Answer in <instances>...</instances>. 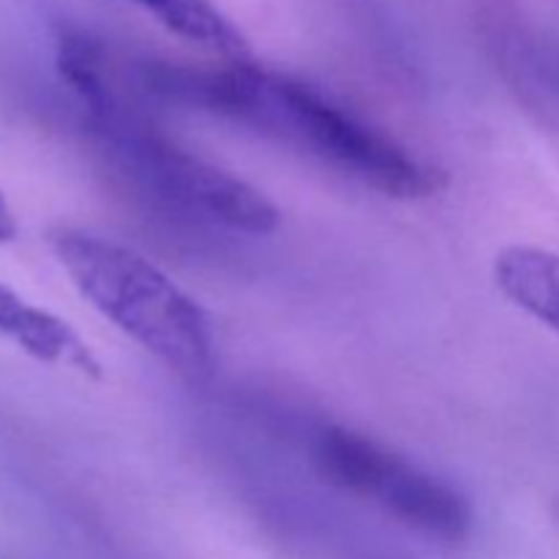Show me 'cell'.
<instances>
[{"label":"cell","mask_w":559,"mask_h":559,"mask_svg":"<svg viewBox=\"0 0 559 559\" xmlns=\"http://www.w3.org/2000/svg\"><path fill=\"white\" fill-rule=\"evenodd\" d=\"M557 519H559V506H557Z\"/></svg>","instance_id":"10"},{"label":"cell","mask_w":559,"mask_h":559,"mask_svg":"<svg viewBox=\"0 0 559 559\" xmlns=\"http://www.w3.org/2000/svg\"><path fill=\"white\" fill-rule=\"evenodd\" d=\"M16 235V224H14V216H11L9 205L3 202V197H0V240H11Z\"/></svg>","instance_id":"9"},{"label":"cell","mask_w":559,"mask_h":559,"mask_svg":"<svg viewBox=\"0 0 559 559\" xmlns=\"http://www.w3.org/2000/svg\"><path fill=\"white\" fill-rule=\"evenodd\" d=\"M60 74L76 93L87 134L109 167L156 205L229 233L267 235L278 227L276 205L238 175L205 162L156 129L120 87L102 44L69 33L58 47Z\"/></svg>","instance_id":"2"},{"label":"cell","mask_w":559,"mask_h":559,"mask_svg":"<svg viewBox=\"0 0 559 559\" xmlns=\"http://www.w3.org/2000/svg\"><path fill=\"white\" fill-rule=\"evenodd\" d=\"M142 11L162 22L175 36L191 44L227 55L233 60H243L249 55L243 33L211 3V0H131Z\"/></svg>","instance_id":"7"},{"label":"cell","mask_w":559,"mask_h":559,"mask_svg":"<svg viewBox=\"0 0 559 559\" xmlns=\"http://www.w3.org/2000/svg\"><path fill=\"white\" fill-rule=\"evenodd\" d=\"M497 289L559 336V254L513 243L495 257Z\"/></svg>","instance_id":"6"},{"label":"cell","mask_w":559,"mask_h":559,"mask_svg":"<svg viewBox=\"0 0 559 559\" xmlns=\"http://www.w3.org/2000/svg\"><path fill=\"white\" fill-rule=\"evenodd\" d=\"M131 74L142 96L243 126L382 197L426 200L448 183L445 173L366 123L325 91L295 76L243 60L227 69L140 60Z\"/></svg>","instance_id":"1"},{"label":"cell","mask_w":559,"mask_h":559,"mask_svg":"<svg viewBox=\"0 0 559 559\" xmlns=\"http://www.w3.org/2000/svg\"><path fill=\"white\" fill-rule=\"evenodd\" d=\"M52 251L82 298L178 374L202 380L216 364L202 306L140 251L76 229L52 235Z\"/></svg>","instance_id":"3"},{"label":"cell","mask_w":559,"mask_h":559,"mask_svg":"<svg viewBox=\"0 0 559 559\" xmlns=\"http://www.w3.org/2000/svg\"><path fill=\"white\" fill-rule=\"evenodd\" d=\"M519 71H524V80L533 82L538 91L551 93L559 98V49L546 47V44H530L522 49V63H516Z\"/></svg>","instance_id":"8"},{"label":"cell","mask_w":559,"mask_h":559,"mask_svg":"<svg viewBox=\"0 0 559 559\" xmlns=\"http://www.w3.org/2000/svg\"><path fill=\"white\" fill-rule=\"evenodd\" d=\"M0 336L44 364L69 366L87 377L102 374L96 355L71 331L69 322L27 304L3 284H0Z\"/></svg>","instance_id":"5"},{"label":"cell","mask_w":559,"mask_h":559,"mask_svg":"<svg viewBox=\"0 0 559 559\" xmlns=\"http://www.w3.org/2000/svg\"><path fill=\"white\" fill-rule=\"evenodd\" d=\"M309 462L328 486L380 508L424 538L462 544L473 533V508L462 491L371 437L344 426H317Z\"/></svg>","instance_id":"4"}]
</instances>
